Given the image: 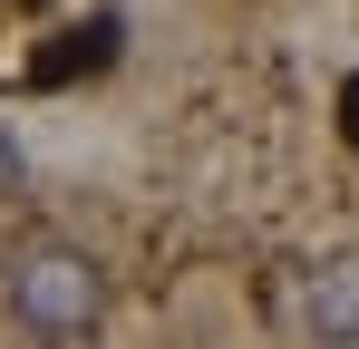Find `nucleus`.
Wrapping results in <instances>:
<instances>
[{
    "label": "nucleus",
    "instance_id": "f257e3e1",
    "mask_svg": "<svg viewBox=\"0 0 359 349\" xmlns=\"http://www.w3.org/2000/svg\"><path fill=\"white\" fill-rule=\"evenodd\" d=\"M0 291H10V310H20L39 340H78V330H97V310H107V272H97L88 252H68V242L20 252Z\"/></svg>",
    "mask_w": 359,
    "mask_h": 349
},
{
    "label": "nucleus",
    "instance_id": "f03ea898",
    "mask_svg": "<svg viewBox=\"0 0 359 349\" xmlns=\"http://www.w3.org/2000/svg\"><path fill=\"white\" fill-rule=\"evenodd\" d=\"M301 330L330 349L359 340V252H340V262H320L311 282H301Z\"/></svg>",
    "mask_w": 359,
    "mask_h": 349
},
{
    "label": "nucleus",
    "instance_id": "7ed1b4c3",
    "mask_svg": "<svg viewBox=\"0 0 359 349\" xmlns=\"http://www.w3.org/2000/svg\"><path fill=\"white\" fill-rule=\"evenodd\" d=\"M117 39H126V20H78V29H59L49 49L29 58V88H68V78H97V68L117 58Z\"/></svg>",
    "mask_w": 359,
    "mask_h": 349
},
{
    "label": "nucleus",
    "instance_id": "20e7f679",
    "mask_svg": "<svg viewBox=\"0 0 359 349\" xmlns=\"http://www.w3.org/2000/svg\"><path fill=\"white\" fill-rule=\"evenodd\" d=\"M340 136L359 146V78H340Z\"/></svg>",
    "mask_w": 359,
    "mask_h": 349
},
{
    "label": "nucleus",
    "instance_id": "39448f33",
    "mask_svg": "<svg viewBox=\"0 0 359 349\" xmlns=\"http://www.w3.org/2000/svg\"><path fill=\"white\" fill-rule=\"evenodd\" d=\"M0 184H20V146L10 136H0Z\"/></svg>",
    "mask_w": 359,
    "mask_h": 349
},
{
    "label": "nucleus",
    "instance_id": "423d86ee",
    "mask_svg": "<svg viewBox=\"0 0 359 349\" xmlns=\"http://www.w3.org/2000/svg\"><path fill=\"white\" fill-rule=\"evenodd\" d=\"M20 10H39V0H20Z\"/></svg>",
    "mask_w": 359,
    "mask_h": 349
}]
</instances>
